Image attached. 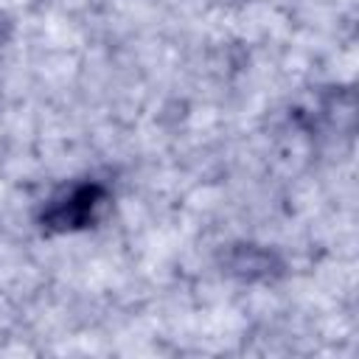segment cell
<instances>
[{
	"instance_id": "obj_1",
	"label": "cell",
	"mask_w": 359,
	"mask_h": 359,
	"mask_svg": "<svg viewBox=\"0 0 359 359\" xmlns=\"http://www.w3.org/2000/svg\"><path fill=\"white\" fill-rule=\"evenodd\" d=\"M101 199H104V191H101L98 185H81V188H76L67 199L56 202V205L48 210L45 222H48V227H56V230L84 227V224L93 219V210H95V205H98Z\"/></svg>"
}]
</instances>
